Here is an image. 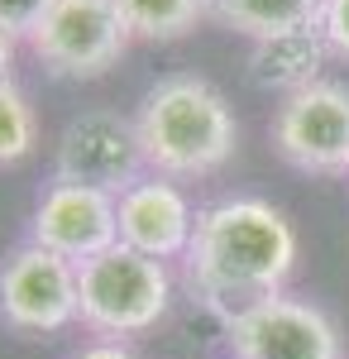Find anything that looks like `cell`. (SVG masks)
Returning a JSON list of instances; mask_svg holds the SVG:
<instances>
[{"instance_id":"6da1fadb","label":"cell","mask_w":349,"mask_h":359,"mask_svg":"<svg viewBox=\"0 0 349 359\" xmlns=\"http://www.w3.org/2000/svg\"><path fill=\"white\" fill-rule=\"evenodd\" d=\"M292 264V225L278 206L259 196H230L196 216V235L187 249L191 283L206 292V302L225 306L230 316L264 297H278Z\"/></svg>"},{"instance_id":"7a4b0ae2","label":"cell","mask_w":349,"mask_h":359,"mask_svg":"<svg viewBox=\"0 0 349 359\" xmlns=\"http://www.w3.org/2000/svg\"><path fill=\"white\" fill-rule=\"evenodd\" d=\"M135 125L144 144V163L158 177H206L230 163L240 144V125H235V111L225 106V96L206 77H191V72L158 77L144 91Z\"/></svg>"},{"instance_id":"3957f363","label":"cell","mask_w":349,"mask_h":359,"mask_svg":"<svg viewBox=\"0 0 349 359\" xmlns=\"http://www.w3.org/2000/svg\"><path fill=\"white\" fill-rule=\"evenodd\" d=\"M81 278V321L101 335H139L158 326L167 311V269L130 245H115L77 269Z\"/></svg>"},{"instance_id":"277c9868","label":"cell","mask_w":349,"mask_h":359,"mask_svg":"<svg viewBox=\"0 0 349 359\" xmlns=\"http://www.w3.org/2000/svg\"><path fill=\"white\" fill-rule=\"evenodd\" d=\"M29 48L53 77H101L130 48V29L115 0H53Z\"/></svg>"},{"instance_id":"5b68a950","label":"cell","mask_w":349,"mask_h":359,"mask_svg":"<svg viewBox=\"0 0 349 359\" xmlns=\"http://www.w3.org/2000/svg\"><path fill=\"white\" fill-rule=\"evenodd\" d=\"M0 316L15 331H62L81 316V278L77 264L53 249L34 245L15 249L0 269Z\"/></svg>"},{"instance_id":"8992f818","label":"cell","mask_w":349,"mask_h":359,"mask_svg":"<svg viewBox=\"0 0 349 359\" xmlns=\"http://www.w3.org/2000/svg\"><path fill=\"white\" fill-rule=\"evenodd\" d=\"M273 149L301 172H349V86L321 77L282 96Z\"/></svg>"},{"instance_id":"52a82bcc","label":"cell","mask_w":349,"mask_h":359,"mask_svg":"<svg viewBox=\"0 0 349 359\" xmlns=\"http://www.w3.org/2000/svg\"><path fill=\"white\" fill-rule=\"evenodd\" d=\"M144 144L139 125L115 111H81L57 139V182H81L101 192H130L139 182Z\"/></svg>"},{"instance_id":"ba28073f","label":"cell","mask_w":349,"mask_h":359,"mask_svg":"<svg viewBox=\"0 0 349 359\" xmlns=\"http://www.w3.org/2000/svg\"><path fill=\"white\" fill-rule=\"evenodd\" d=\"M235 359H340L330 316L296 297H264L230 316Z\"/></svg>"},{"instance_id":"9c48e42d","label":"cell","mask_w":349,"mask_h":359,"mask_svg":"<svg viewBox=\"0 0 349 359\" xmlns=\"http://www.w3.org/2000/svg\"><path fill=\"white\" fill-rule=\"evenodd\" d=\"M34 245L81 269L86 259L120 245V196L81 182H53L34 211Z\"/></svg>"},{"instance_id":"30bf717a","label":"cell","mask_w":349,"mask_h":359,"mask_svg":"<svg viewBox=\"0 0 349 359\" xmlns=\"http://www.w3.org/2000/svg\"><path fill=\"white\" fill-rule=\"evenodd\" d=\"M196 216L182 187L167 177H139L130 192H120V245L139 249L149 259H177L191 249Z\"/></svg>"},{"instance_id":"8fae6325","label":"cell","mask_w":349,"mask_h":359,"mask_svg":"<svg viewBox=\"0 0 349 359\" xmlns=\"http://www.w3.org/2000/svg\"><path fill=\"white\" fill-rule=\"evenodd\" d=\"M325 53H330V43H325L321 25L287 29V34H273V39H259V43H254V53H249V77H254V86H264V91L292 96L301 86L321 82Z\"/></svg>"},{"instance_id":"7c38bea8","label":"cell","mask_w":349,"mask_h":359,"mask_svg":"<svg viewBox=\"0 0 349 359\" xmlns=\"http://www.w3.org/2000/svg\"><path fill=\"white\" fill-rule=\"evenodd\" d=\"M325 0H211V15L244 39H273L287 29H306L321 20Z\"/></svg>"},{"instance_id":"4fadbf2b","label":"cell","mask_w":349,"mask_h":359,"mask_svg":"<svg viewBox=\"0 0 349 359\" xmlns=\"http://www.w3.org/2000/svg\"><path fill=\"white\" fill-rule=\"evenodd\" d=\"M130 39H153L172 43L211 15V0H115Z\"/></svg>"},{"instance_id":"5bb4252c","label":"cell","mask_w":349,"mask_h":359,"mask_svg":"<svg viewBox=\"0 0 349 359\" xmlns=\"http://www.w3.org/2000/svg\"><path fill=\"white\" fill-rule=\"evenodd\" d=\"M34 144H39L34 106H29L25 91L5 77V82H0V168L29 158V154H34Z\"/></svg>"},{"instance_id":"9a60e30c","label":"cell","mask_w":349,"mask_h":359,"mask_svg":"<svg viewBox=\"0 0 349 359\" xmlns=\"http://www.w3.org/2000/svg\"><path fill=\"white\" fill-rule=\"evenodd\" d=\"M48 10L53 0H0V29L10 39H34V29L43 25Z\"/></svg>"},{"instance_id":"2e32d148","label":"cell","mask_w":349,"mask_h":359,"mask_svg":"<svg viewBox=\"0 0 349 359\" xmlns=\"http://www.w3.org/2000/svg\"><path fill=\"white\" fill-rule=\"evenodd\" d=\"M316 25H321L330 53H345L349 57V0H325Z\"/></svg>"},{"instance_id":"e0dca14e","label":"cell","mask_w":349,"mask_h":359,"mask_svg":"<svg viewBox=\"0 0 349 359\" xmlns=\"http://www.w3.org/2000/svg\"><path fill=\"white\" fill-rule=\"evenodd\" d=\"M77 359H135V355L120 350V345H91V350H81Z\"/></svg>"},{"instance_id":"ac0fdd59","label":"cell","mask_w":349,"mask_h":359,"mask_svg":"<svg viewBox=\"0 0 349 359\" xmlns=\"http://www.w3.org/2000/svg\"><path fill=\"white\" fill-rule=\"evenodd\" d=\"M10 62H15V39H10V34L0 29V82L10 77Z\"/></svg>"}]
</instances>
